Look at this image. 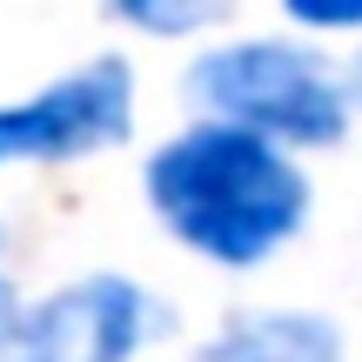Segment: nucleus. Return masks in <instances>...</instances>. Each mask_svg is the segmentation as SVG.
<instances>
[{
	"label": "nucleus",
	"mask_w": 362,
	"mask_h": 362,
	"mask_svg": "<svg viewBox=\"0 0 362 362\" xmlns=\"http://www.w3.org/2000/svg\"><path fill=\"white\" fill-rule=\"evenodd\" d=\"M148 202L194 255L221 269H255L302 228L309 181L275 141L208 121L175 134L148 161Z\"/></svg>",
	"instance_id": "obj_1"
},
{
	"label": "nucleus",
	"mask_w": 362,
	"mask_h": 362,
	"mask_svg": "<svg viewBox=\"0 0 362 362\" xmlns=\"http://www.w3.org/2000/svg\"><path fill=\"white\" fill-rule=\"evenodd\" d=\"M188 94L215 107L228 128H248L262 141L329 148L349 128V94L336 88V74L288 40H242V47L202 54L188 67Z\"/></svg>",
	"instance_id": "obj_2"
},
{
	"label": "nucleus",
	"mask_w": 362,
	"mask_h": 362,
	"mask_svg": "<svg viewBox=\"0 0 362 362\" xmlns=\"http://www.w3.org/2000/svg\"><path fill=\"white\" fill-rule=\"evenodd\" d=\"M134 121V74L128 61H88L81 74L40 88L34 101L0 107V161H74L121 141Z\"/></svg>",
	"instance_id": "obj_3"
},
{
	"label": "nucleus",
	"mask_w": 362,
	"mask_h": 362,
	"mask_svg": "<svg viewBox=\"0 0 362 362\" xmlns=\"http://www.w3.org/2000/svg\"><path fill=\"white\" fill-rule=\"evenodd\" d=\"M148 296L121 275H88L21 322L7 362H128L148 336Z\"/></svg>",
	"instance_id": "obj_4"
},
{
	"label": "nucleus",
	"mask_w": 362,
	"mask_h": 362,
	"mask_svg": "<svg viewBox=\"0 0 362 362\" xmlns=\"http://www.w3.org/2000/svg\"><path fill=\"white\" fill-rule=\"evenodd\" d=\"M202 362H342V336L322 315H248L228 336H215Z\"/></svg>",
	"instance_id": "obj_5"
},
{
	"label": "nucleus",
	"mask_w": 362,
	"mask_h": 362,
	"mask_svg": "<svg viewBox=\"0 0 362 362\" xmlns=\"http://www.w3.org/2000/svg\"><path fill=\"white\" fill-rule=\"evenodd\" d=\"M107 7L141 34H194V27L221 21L235 0H107Z\"/></svg>",
	"instance_id": "obj_6"
},
{
	"label": "nucleus",
	"mask_w": 362,
	"mask_h": 362,
	"mask_svg": "<svg viewBox=\"0 0 362 362\" xmlns=\"http://www.w3.org/2000/svg\"><path fill=\"white\" fill-rule=\"evenodd\" d=\"M302 27H362V0H282Z\"/></svg>",
	"instance_id": "obj_7"
},
{
	"label": "nucleus",
	"mask_w": 362,
	"mask_h": 362,
	"mask_svg": "<svg viewBox=\"0 0 362 362\" xmlns=\"http://www.w3.org/2000/svg\"><path fill=\"white\" fill-rule=\"evenodd\" d=\"M7 322H13V288L0 282V336H7Z\"/></svg>",
	"instance_id": "obj_8"
},
{
	"label": "nucleus",
	"mask_w": 362,
	"mask_h": 362,
	"mask_svg": "<svg viewBox=\"0 0 362 362\" xmlns=\"http://www.w3.org/2000/svg\"><path fill=\"white\" fill-rule=\"evenodd\" d=\"M356 81H362V67H356Z\"/></svg>",
	"instance_id": "obj_9"
}]
</instances>
